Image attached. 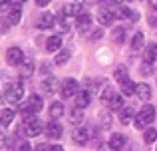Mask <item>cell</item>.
<instances>
[{
	"mask_svg": "<svg viewBox=\"0 0 157 151\" xmlns=\"http://www.w3.org/2000/svg\"><path fill=\"white\" fill-rule=\"evenodd\" d=\"M20 68H22V77H30L34 74V62H30V60H24V64Z\"/></svg>",
	"mask_w": 157,
	"mask_h": 151,
	"instance_id": "cell-29",
	"label": "cell"
},
{
	"mask_svg": "<svg viewBox=\"0 0 157 151\" xmlns=\"http://www.w3.org/2000/svg\"><path fill=\"white\" fill-rule=\"evenodd\" d=\"M101 36H104V30H101V28H98V30H94V34L90 36V40H100Z\"/></svg>",
	"mask_w": 157,
	"mask_h": 151,
	"instance_id": "cell-37",
	"label": "cell"
},
{
	"mask_svg": "<svg viewBox=\"0 0 157 151\" xmlns=\"http://www.w3.org/2000/svg\"><path fill=\"white\" fill-rule=\"evenodd\" d=\"M155 151H157V149H155Z\"/></svg>",
	"mask_w": 157,
	"mask_h": 151,
	"instance_id": "cell-47",
	"label": "cell"
},
{
	"mask_svg": "<svg viewBox=\"0 0 157 151\" xmlns=\"http://www.w3.org/2000/svg\"><path fill=\"white\" fill-rule=\"evenodd\" d=\"M28 108H30V111H32V113H38L40 109L44 108L42 97H40V96H30V100H28Z\"/></svg>",
	"mask_w": 157,
	"mask_h": 151,
	"instance_id": "cell-13",
	"label": "cell"
},
{
	"mask_svg": "<svg viewBox=\"0 0 157 151\" xmlns=\"http://www.w3.org/2000/svg\"><path fill=\"white\" fill-rule=\"evenodd\" d=\"M143 46H145V36H143V32H137V34L131 38V48H133V50H141Z\"/></svg>",
	"mask_w": 157,
	"mask_h": 151,
	"instance_id": "cell-22",
	"label": "cell"
},
{
	"mask_svg": "<svg viewBox=\"0 0 157 151\" xmlns=\"http://www.w3.org/2000/svg\"><path fill=\"white\" fill-rule=\"evenodd\" d=\"M68 60H70V52L68 50H62V52H58V56H56V60H54V62H56L58 66H64Z\"/></svg>",
	"mask_w": 157,
	"mask_h": 151,
	"instance_id": "cell-33",
	"label": "cell"
},
{
	"mask_svg": "<svg viewBox=\"0 0 157 151\" xmlns=\"http://www.w3.org/2000/svg\"><path fill=\"white\" fill-rule=\"evenodd\" d=\"M143 141H145V143H153V141H157V129H153V127L145 129V133H143Z\"/></svg>",
	"mask_w": 157,
	"mask_h": 151,
	"instance_id": "cell-32",
	"label": "cell"
},
{
	"mask_svg": "<svg viewBox=\"0 0 157 151\" xmlns=\"http://www.w3.org/2000/svg\"><path fill=\"white\" fill-rule=\"evenodd\" d=\"M82 119H84V109L76 105V108L70 111V121H72V123H80Z\"/></svg>",
	"mask_w": 157,
	"mask_h": 151,
	"instance_id": "cell-24",
	"label": "cell"
},
{
	"mask_svg": "<svg viewBox=\"0 0 157 151\" xmlns=\"http://www.w3.org/2000/svg\"><path fill=\"white\" fill-rule=\"evenodd\" d=\"M42 88H44V92H46V93H54V92L58 89V81H56V77L44 80V81H42Z\"/></svg>",
	"mask_w": 157,
	"mask_h": 151,
	"instance_id": "cell-25",
	"label": "cell"
},
{
	"mask_svg": "<svg viewBox=\"0 0 157 151\" xmlns=\"http://www.w3.org/2000/svg\"><path fill=\"white\" fill-rule=\"evenodd\" d=\"M52 26H56V18H54V14H50V12H44L36 20V28H40V30H50Z\"/></svg>",
	"mask_w": 157,
	"mask_h": 151,
	"instance_id": "cell-6",
	"label": "cell"
},
{
	"mask_svg": "<svg viewBox=\"0 0 157 151\" xmlns=\"http://www.w3.org/2000/svg\"><path fill=\"white\" fill-rule=\"evenodd\" d=\"M34 151H50V147H48L46 143H40V145H38V147H36Z\"/></svg>",
	"mask_w": 157,
	"mask_h": 151,
	"instance_id": "cell-39",
	"label": "cell"
},
{
	"mask_svg": "<svg viewBox=\"0 0 157 151\" xmlns=\"http://www.w3.org/2000/svg\"><path fill=\"white\" fill-rule=\"evenodd\" d=\"M10 2L14 4V6H20V4H24V2H26V0H10Z\"/></svg>",
	"mask_w": 157,
	"mask_h": 151,
	"instance_id": "cell-44",
	"label": "cell"
},
{
	"mask_svg": "<svg viewBox=\"0 0 157 151\" xmlns=\"http://www.w3.org/2000/svg\"><path fill=\"white\" fill-rule=\"evenodd\" d=\"M82 89H80V84H78L76 80H72V77H68V80L62 81V96L64 97H72V96H78Z\"/></svg>",
	"mask_w": 157,
	"mask_h": 151,
	"instance_id": "cell-4",
	"label": "cell"
},
{
	"mask_svg": "<svg viewBox=\"0 0 157 151\" xmlns=\"http://www.w3.org/2000/svg\"><path fill=\"white\" fill-rule=\"evenodd\" d=\"M24 52L20 50L18 46H12V48H8L6 50V62L10 64V66H22L24 64Z\"/></svg>",
	"mask_w": 157,
	"mask_h": 151,
	"instance_id": "cell-3",
	"label": "cell"
},
{
	"mask_svg": "<svg viewBox=\"0 0 157 151\" xmlns=\"http://www.w3.org/2000/svg\"><path fill=\"white\" fill-rule=\"evenodd\" d=\"M139 96V100L141 101H149L151 100V88L147 84H139L137 85V92H135Z\"/></svg>",
	"mask_w": 157,
	"mask_h": 151,
	"instance_id": "cell-14",
	"label": "cell"
},
{
	"mask_svg": "<svg viewBox=\"0 0 157 151\" xmlns=\"http://www.w3.org/2000/svg\"><path fill=\"white\" fill-rule=\"evenodd\" d=\"M113 77L121 84V81H125V80H129L127 77V68L125 66H119V68H115V72H113Z\"/></svg>",
	"mask_w": 157,
	"mask_h": 151,
	"instance_id": "cell-30",
	"label": "cell"
},
{
	"mask_svg": "<svg viewBox=\"0 0 157 151\" xmlns=\"http://www.w3.org/2000/svg\"><path fill=\"white\" fill-rule=\"evenodd\" d=\"M119 89H121V93H123V96H133V93L137 92V85H135L131 80H125V81H121Z\"/></svg>",
	"mask_w": 157,
	"mask_h": 151,
	"instance_id": "cell-16",
	"label": "cell"
},
{
	"mask_svg": "<svg viewBox=\"0 0 157 151\" xmlns=\"http://www.w3.org/2000/svg\"><path fill=\"white\" fill-rule=\"evenodd\" d=\"M149 24H151V26H157V14H151L149 16Z\"/></svg>",
	"mask_w": 157,
	"mask_h": 151,
	"instance_id": "cell-40",
	"label": "cell"
},
{
	"mask_svg": "<svg viewBox=\"0 0 157 151\" xmlns=\"http://www.w3.org/2000/svg\"><path fill=\"white\" fill-rule=\"evenodd\" d=\"M62 48V38L60 36H50L46 40V50L48 52H58Z\"/></svg>",
	"mask_w": 157,
	"mask_h": 151,
	"instance_id": "cell-12",
	"label": "cell"
},
{
	"mask_svg": "<svg viewBox=\"0 0 157 151\" xmlns=\"http://www.w3.org/2000/svg\"><path fill=\"white\" fill-rule=\"evenodd\" d=\"M98 151H111V149H107V147H101V149H98Z\"/></svg>",
	"mask_w": 157,
	"mask_h": 151,
	"instance_id": "cell-46",
	"label": "cell"
},
{
	"mask_svg": "<svg viewBox=\"0 0 157 151\" xmlns=\"http://www.w3.org/2000/svg\"><path fill=\"white\" fill-rule=\"evenodd\" d=\"M115 18H117V14H113V10H105V8L98 10V22H100L101 26H109V24H113Z\"/></svg>",
	"mask_w": 157,
	"mask_h": 151,
	"instance_id": "cell-7",
	"label": "cell"
},
{
	"mask_svg": "<svg viewBox=\"0 0 157 151\" xmlns=\"http://www.w3.org/2000/svg\"><path fill=\"white\" fill-rule=\"evenodd\" d=\"M153 119H155V109H153V105H143V109L137 113V117H135V127L143 129L145 125H149Z\"/></svg>",
	"mask_w": 157,
	"mask_h": 151,
	"instance_id": "cell-1",
	"label": "cell"
},
{
	"mask_svg": "<svg viewBox=\"0 0 157 151\" xmlns=\"http://www.w3.org/2000/svg\"><path fill=\"white\" fill-rule=\"evenodd\" d=\"M113 96H115V93H113V89H109V88H107L105 92L101 93V101H104V104H107V101H109V100H111Z\"/></svg>",
	"mask_w": 157,
	"mask_h": 151,
	"instance_id": "cell-36",
	"label": "cell"
},
{
	"mask_svg": "<svg viewBox=\"0 0 157 151\" xmlns=\"http://www.w3.org/2000/svg\"><path fill=\"white\" fill-rule=\"evenodd\" d=\"M22 96H24L22 84H10L6 88V92H4V100H6L8 104H18V101L22 100Z\"/></svg>",
	"mask_w": 157,
	"mask_h": 151,
	"instance_id": "cell-2",
	"label": "cell"
},
{
	"mask_svg": "<svg viewBox=\"0 0 157 151\" xmlns=\"http://www.w3.org/2000/svg\"><path fill=\"white\" fill-rule=\"evenodd\" d=\"M105 105H107L109 109H113V111H121V109H123V100H121L119 96H113Z\"/></svg>",
	"mask_w": 157,
	"mask_h": 151,
	"instance_id": "cell-23",
	"label": "cell"
},
{
	"mask_svg": "<svg viewBox=\"0 0 157 151\" xmlns=\"http://www.w3.org/2000/svg\"><path fill=\"white\" fill-rule=\"evenodd\" d=\"M82 4H68V6H64V14H70V16H80L82 14Z\"/></svg>",
	"mask_w": 157,
	"mask_h": 151,
	"instance_id": "cell-26",
	"label": "cell"
},
{
	"mask_svg": "<svg viewBox=\"0 0 157 151\" xmlns=\"http://www.w3.org/2000/svg\"><path fill=\"white\" fill-rule=\"evenodd\" d=\"M147 2H149V6L153 8V10L157 12V0H147Z\"/></svg>",
	"mask_w": 157,
	"mask_h": 151,
	"instance_id": "cell-43",
	"label": "cell"
},
{
	"mask_svg": "<svg viewBox=\"0 0 157 151\" xmlns=\"http://www.w3.org/2000/svg\"><path fill=\"white\" fill-rule=\"evenodd\" d=\"M90 139V131L88 127H78L76 131H74V141H76L78 145H86Z\"/></svg>",
	"mask_w": 157,
	"mask_h": 151,
	"instance_id": "cell-8",
	"label": "cell"
},
{
	"mask_svg": "<svg viewBox=\"0 0 157 151\" xmlns=\"http://www.w3.org/2000/svg\"><path fill=\"white\" fill-rule=\"evenodd\" d=\"M133 109L131 108H123L121 111H119V123H123V125H129L131 121H133Z\"/></svg>",
	"mask_w": 157,
	"mask_h": 151,
	"instance_id": "cell-11",
	"label": "cell"
},
{
	"mask_svg": "<svg viewBox=\"0 0 157 151\" xmlns=\"http://www.w3.org/2000/svg\"><path fill=\"white\" fill-rule=\"evenodd\" d=\"M111 38H113L115 44H123L125 42V26H115L113 32H111Z\"/></svg>",
	"mask_w": 157,
	"mask_h": 151,
	"instance_id": "cell-17",
	"label": "cell"
},
{
	"mask_svg": "<svg viewBox=\"0 0 157 151\" xmlns=\"http://www.w3.org/2000/svg\"><path fill=\"white\" fill-rule=\"evenodd\" d=\"M101 4H115V0H100Z\"/></svg>",
	"mask_w": 157,
	"mask_h": 151,
	"instance_id": "cell-45",
	"label": "cell"
},
{
	"mask_svg": "<svg viewBox=\"0 0 157 151\" xmlns=\"http://www.w3.org/2000/svg\"><path fill=\"white\" fill-rule=\"evenodd\" d=\"M64 16H66V14L58 16V20H56V28H58L60 32H68V30H70V26H68V20H66Z\"/></svg>",
	"mask_w": 157,
	"mask_h": 151,
	"instance_id": "cell-34",
	"label": "cell"
},
{
	"mask_svg": "<svg viewBox=\"0 0 157 151\" xmlns=\"http://www.w3.org/2000/svg\"><path fill=\"white\" fill-rule=\"evenodd\" d=\"M12 119H14V111H12V109H2V113H0V123L10 125Z\"/></svg>",
	"mask_w": 157,
	"mask_h": 151,
	"instance_id": "cell-27",
	"label": "cell"
},
{
	"mask_svg": "<svg viewBox=\"0 0 157 151\" xmlns=\"http://www.w3.org/2000/svg\"><path fill=\"white\" fill-rule=\"evenodd\" d=\"M24 123H26V135L28 137H36V135L42 133V121H40L38 117L32 115L30 119H26Z\"/></svg>",
	"mask_w": 157,
	"mask_h": 151,
	"instance_id": "cell-5",
	"label": "cell"
},
{
	"mask_svg": "<svg viewBox=\"0 0 157 151\" xmlns=\"http://www.w3.org/2000/svg\"><path fill=\"white\" fill-rule=\"evenodd\" d=\"M20 18H22V10H20V6H14L8 10V22L10 24H18Z\"/></svg>",
	"mask_w": 157,
	"mask_h": 151,
	"instance_id": "cell-20",
	"label": "cell"
},
{
	"mask_svg": "<svg viewBox=\"0 0 157 151\" xmlns=\"http://www.w3.org/2000/svg\"><path fill=\"white\" fill-rule=\"evenodd\" d=\"M90 22H92V18H90V14H86V12H82V14L78 16V26H80V30H88Z\"/></svg>",
	"mask_w": 157,
	"mask_h": 151,
	"instance_id": "cell-28",
	"label": "cell"
},
{
	"mask_svg": "<svg viewBox=\"0 0 157 151\" xmlns=\"http://www.w3.org/2000/svg\"><path fill=\"white\" fill-rule=\"evenodd\" d=\"M76 105L78 108H82V109H86L90 105V93L88 92H80L76 96Z\"/></svg>",
	"mask_w": 157,
	"mask_h": 151,
	"instance_id": "cell-21",
	"label": "cell"
},
{
	"mask_svg": "<svg viewBox=\"0 0 157 151\" xmlns=\"http://www.w3.org/2000/svg\"><path fill=\"white\" fill-rule=\"evenodd\" d=\"M62 125L58 123V121H50L48 123V127H46V135L48 137H52V139H58V137H62Z\"/></svg>",
	"mask_w": 157,
	"mask_h": 151,
	"instance_id": "cell-10",
	"label": "cell"
},
{
	"mask_svg": "<svg viewBox=\"0 0 157 151\" xmlns=\"http://www.w3.org/2000/svg\"><path fill=\"white\" fill-rule=\"evenodd\" d=\"M143 60H145V62H149V64L155 62V60H157V44H149V46H147Z\"/></svg>",
	"mask_w": 157,
	"mask_h": 151,
	"instance_id": "cell-19",
	"label": "cell"
},
{
	"mask_svg": "<svg viewBox=\"0 0 157 151\" xmlns=\"http://www.w3.org/2000/svg\"><path fill=\"white\" fill-rule=\"evenodd\" d=\"M117 16H119V18H129L131 22H137V18H139V14H137V12L129 10V8H125V6L117 8Z\"/></svg>",
	"mask_w": 157,
	"mask_h": 151,
	"instance_id": "cell-15",
	"label": "cell"
},
{
	"mask_svg": "<svg viewBox=\"0 0 157 151\" xmlns=\"http://www.w3.org/2000/svg\"><path fill=\"white\" fill-rule=\"evenodd\" d=\"M36 4H38V6H48V4H50V0H36Z\"/></svg>",
	"mask_w": 157,
	"mask_h": 151,
	"instance_id": "cell-41",
	"label": "cell"
},
{
	"mask_svg": "<svg viewBox=\"0 0 157 151\" xmlns=\"http://www.w3.org/2000/svg\"><path fill=\"white\" fill-rule=\"evenodd\" d=\"M123 145H125V135H123V133H113V135L109 137V147L113 151L123 149Z\"/></svg>",
	"mask_w": 157,
	"mask_h": 151,
	"instance_id": "cell-9",
	"label": "cell"
},
{
	"mask_svg": "<svg viewBox=\"0 0 157 151\" xmlns=\"http://www.w3.org/2000/svg\"><path fill=\"white\" fill-rule=\"evenodd\" d=\"M98 119H100V125L104 129H109V125H111V115L107 111H101L100 115H98Z\"/></svg>",
	"mask_w": 157,
	"mask_h": 151,
	"instance_id": "cell-31",
	"label": "cell"
},
{
	"mask_svg": "<svg viewBox=\"0 0 157 151\" xmlns=\"http://www.w3.org/2000/svg\"><path fill=\"white\" fill-rule=\"evenodd\" d=\"M64 115V105H62V101H54L50 105V117L52 119H58V117Z\"/></svg>",
	"mask_w": 157,
	"mask_h": 151,
	"instance_id": "cell-18",
	"label": "cell"
},
{
	"mask_svg": "<svg viewBox=\"0 0 157 151\" xmlns=\"http://www.w3.org/2000/svg\"><path fill=\"white\" fill-rule=\"evenodd\" d=\"M50 151H64L62 145H50Z\"/></svg>",
	"mask_w": 157,
	"mask_h": 151,
	"instance_id": "cell-42",
	"label": "cell"
},
{
	"mask_svg": "<svg viewBox=\"0 0 157 151\" xmlns=\"http://www.w3.org/2000/svg\"><path fill=\"white\" fill-rule=\"evenodd\" d=\"M139 72H141V76H151V74H153V68H151V64L149 62H143L141 64V68H139Z\"/></svg>",
	"mask_w": 157,
	"mask_h": 151,
	"instance_id": "cell-35",
	"label": "cell"
},
{
	"mask_svg": "<svg viewBox=\"0 0 157 151\" xmlns=\"http://www.w3.org/2000/svg\"><path fill=\"white\" fill-rule=\"evenodd\" d=\"M20 151H32L30 143H28V141H24V143H20Z\"/></svg>",
	"mask_w": 157,
	"mask_h": 151,
	"instance_id": "cell-38",
	"label": "cell"
}]
</instances>
